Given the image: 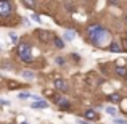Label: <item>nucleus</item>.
<instances>
[{
	"label": "nucleus",
	"mask_w": 127,
	"mask_h": 124,
	"mask_svg": "<svg viewBox=\"0 0 127 124\" xmlns=\"http://www.w3.org/2000/svg\"><path fill=\"white\" fill-rule=\"evenodd\" d=\"M84 39L87 43L96 47V48H106L108 43L113 41V32L109 28L98 21L89 23L84 29Z\"/></svg>",
	"instance_id": "obj_1"
},
{
	"label": "nucleus",
	"mask_w": 127,
	"mask_h": 124,
	"mask_svg": "<svg viewBox=\"0 0 127 124\" xmlns=\"http://www.w3.org/2000/svg\"><path fill=\"white\" fill-rule=\"evenodd\" d=\"M15 47H16L15 48V55H16V58H18L21 63H24V65H34L35 63L34 45H32V42L29 41L28 37L19 39V42L16 43Z\"/></svg>",
	"instance_id": "obj_2"
},
{
	"label": "nucleus",
	"mask_w": 127,
	"mask_h": 124,
	"mask_svg": "<svg viewBox=\"0 0 127 124\" xmlns=\"http://www.w3.org/2000/svg\"><path fill=\"white\" fill-rule=\"evenodd\" d=\"M52 102L55 103L56 108L61 110V111H72V110H74L72 102L64 95V93H60V92L53 93V95H52Z\"/></svg>",
	"instance_id": "obj_3"
},
{
	"label": "nucleus",
	"mask_w": 127,
	"mask_h": 124,
	"mask_svg": "<svg viewBox=\"0 0 127 124\" xmlns=\"http://www.w3.org/2000/svg\"><path fill=\"white\" fill-rule=\"evenodd\" d=\"M16 16L15 0H0V19H10Z\"/></svg>",
	"instance_id": "obj_4"
},
{
	"label": "nucleus",
	"mask_w": 127,
	"mask_h": 124,
	"mask_svg": "<svg viewBox=\"0 0 127 124\" xmlns=\"http://www.w3.org/2000/svg\"><path fill=\"white\" fill-rule=\"evenodd\" d=\"M53 36H55V32H53L52 29H42V28H37V29L34 31L35 41L40 42L42 45H48V43H52Z\"/></svg>",
	"instance_id": "obj_5"
},
{
	"label": "nucleus",
	"mask_w": 127,
	"mask_h": 124,
	"mask_svg": "<svg viewBox=\"0 0 127 124\" xmlns=\"http://www.w3.org/2000/svg\"><path fill=\"white\" fill-rule=\"evenodd\" d=\"M111 74L114 76V78L127 82V66L126 65H119V63H114L113 68H111Z\"/></svg>",
	"instance_id": "obj_6"
},
{
	"label": "nucleus",
	"mask_w": 127,
	"mask_h": 124,
	"mask_svg": "<svg viewBox=\"0 0 127 124\" xmlns=\"http://www.w3.org/2000/svg\"><path fill=\"white\" fill-rule=\"evenodd\" d=\"M53 87L56 89V92H60V93H69L71 92V85H69V82L66 81V79H61V78H58V79H53Z\"/></svg>",
	"instance_id": "obj_7"
},
{
	"label": "nucleus",
	"mask_w": 127,
	"mask_h": 124,
	"mask_svg": "<svg viewBox=\"0 0 127 124\" xmlns=\"http://www.w3.org/2000/svg\"><path fill=\"white\" fill-rule=\"evenodd\" d=\"M82 116H84V119H89V121L95 123V121H100V115L95 111L93 108H87L84 113H82Z\"/></svg>",
	"instance_id": "obj_8"
},
{
	"label": "nucleus",
	"mask_w": 127,
	"mask_h": 124,
	"mask_svg": "<svg viewBox=\"0 0 127 124\" xmlns=\"http://www.w3.org/2000/svg\"><path fill=\"white\" fill-rule=\"evenodd\" d=\"M106 50H108V52H111V53H122V45H121V41H116V39H113V41L108 43Z\"/></svg>",
	"instance_id": "obj_9"
},
{
	"label": "nucleus",
	"mask_w": 127,
	"mask_h": 124,
	"mask_svg": "<svg viewBox=\"0 0 127 124\" xmlns=\"http://www.w3.org/2000/svg\"><path fill=\"white\" fill-rule=\"evenodd\" d=\"M105 98H106V102H109V103H121V100L124 98L122 97V93H119V92H109V93H106L105 95Z\"/></svg>",
	"instance_id": "obj_10"
},
{
	"label": "nucleus",
	"mask_w": 127,
	"mask_h": 124,
	"mask_svg": "<svg viewBox=\"0 0 127 124\" xmlns=\"http://www.w3.org/2000/svg\"><path fill=\"white\" fill-rule=\"evenodd\" d=\"M52 45L55 47L56 50H64V47H66V41L63 37H60V36H53V39H52Z\"/></svg>",
	"instance_id": "obj_11"
},
{
	"label": "nucleus",
	"mask_w": 127,
	"mask_h": 124,
	"mask_svg": "<svg viewBox=\"0 0 127 124\" xmlns=\"http://www.w3.org/2000/svg\"><path fill=\"white\" fill-rule=\"evenodd\" d=\"M21 2V5L24 6V8H28V10H31V11H35V10L39 8V0H19Z\"/></svg>",
	"instance_id": "obj_12"
},
{
	"label": "nucleus",
	"mask_w": 127,
	"mask_h": 124,
	"mask_svg": "<svg viewBox=\"0 0 127 124\" xmlns=\"http://www.w3.org/2000/svg\"><path fill=\"white\" fill-rule=\"evenodd\" d=\"M48 106H50V103L47 102V100H35V102H32L31 108L32 110H45V108H48Z\"/></svg>",
	"instance_id": "obj_13"
},
{
	"label": "nucleus",
	"mask_w": 127,
	"mask_h": 124,
	"mask_svg": "<svg viewBox=\"0 0 127 124\" xmlns=\"http://www.w3.org/2000/svg\"><path fill=\"white\" fill-rule=\"evenodd\" d=\"M55 65L58 66V68H66V66H68V58H66L64 55H56L55 56Z\"/></svg>",
	"instance_id": "obj_14"
},
{
	"label": "nucleus",
	"mask_w": 127,
	"mask_h": 124,
	"mask_svg": "<svg viewBox=\"0 0 127 124\" xmlns=\"http://www.w3.org/2000/svg\"><path fill=\"white\" fill-rule=\"evenodd\" d=\"M63 39H64L66 42H71L76 39V31L74 29H66L64 32H63Z\"/></svg>",
	"instance_id": "obj_15"
},
{
	"label": "nucleus",
	"mask_w": 127,
	"mask_h": 124,
	"mask_svg": "<svg viewBox=\"0 0 127 124\" xmlns=\"http://www.w3.org/2000/svg\"><path fill=\"white\" fill-rule=\"evenodd\" d=\"M19 74H21L23 79H28V81L35 79V73L34 71H29V69H23V71H19Z\"/></svg>",
	"instance_id": "obj_16"
},
{
	"label": "nucleus",
	"mask_w": 127,
	"mask_h": 124,
	"mask_svg": "<svg viewBox=\"0 0 127 124\" xmlns=\"http://www.w3.org/2000/svg\"><path fill=\"white\" fill-rule=\"evenodd\" d=\"M0 68L5 69V71H11V69H15V65L10 60H3V61H0Z\"/></svg>",
	"instance_id": "obj_17"
},
{
	"label": "nucleus",
	"mask_w": 127,
	"mask_h": 124,
	"mask_svg": "<svg viewBox=\"0 0 127 124\" xmlns=\"http://www.w3.org/2000/svg\"><path fill=\"white\" fill-rule=\"evenodd\" d=\"M69 60H71L72 63H76V65H81V61H82V56L79 55V53H69Z\"/></svg>",
	"instance_id": "obj_18"
},
{
	"label": "nucleus",
	"mask_w": 127,
	"mask_h": 124,
	"mask_svg": "<svg viewBox=\"0 0 127 124\" xmlns=\"http://www.w3.org/2000/svg\"><path fill=\"white\" fill-rule=\"evenodd\" d=\"M121 45H122V53H127V29L122 32L121 37Z\"/></svg>",
	"instance_id": "obj_19"
},
{
	"label": "nucleus",
	"mask_w": 127,
	"mask_h": 124,
	"mask_svg": "<svg viewBox=\"0 0 127 124\" xmlns=\"http://www.w3.org/2000/svg\"><path fill=\"white\" fill-rule=\"evenodd\" d=\"M8 37L10 39H11V43H13V45H16V43H18L19 42V37H18V34H16V32H8Z\"/></svg>",
	"instance_id": "obj_20"
},
{
	"label": "nucleus",
	"mask_w": 127,
	"mask_h": 124,
	"mask_svg": "<svg viewBox=\"0 0 127 124\" xmlns=\"http://www.w3.org/2000/svg\"><path fill=\"white\" fill-rule=\"evenodd\" d=\"M18 98H19V100H26V98H31V92H28V90H21V92L18 93Z\"/></svg>",
	"instance_id": "obj_21"
},
{
	"label": "nucleus",
	"mask_w": 127,
	"mask_h": 124,
	"mask_svg": "<svg viewBox=\"0 0 127 124\" xmlns=\"http://www.w3.org/2000/svg\"><path fill=\"white\" fill-rule=\"evenodd\" d=\"M105 111L108 113L109 116H118V108H114V106H106Z\"/></svg>",
	"instance_id": "obj_22"
},
{
	"label": "nucleus",
	"mask_w": 127,
	"mask_h": 124,
	"mask_svg": "<svg viewBox=\"0 0 127 124\" xmlns=\"http://www.w3.org/2000/svg\"><path fill=\"white\" fill-rule=\"evenodd\" d=\"M31 19H32L34 23H39V24L42 23V18H40V15H39L37 11H32V13H31Z\"/></svg>",
	"instance_id": "obj_23"
},
{
	"label": "nucleus",
	"mask_w": 127,
	"mask_h": 124,
	"mask_svg": "<svg viewBox=\"0 0 127 124\" xmlns=\"http://www.w3.org/2000/svg\"><path fill=\"white\" fill-rule=\"evenodd\" d=\"M113 124H127V119L119 118V116H114V118H113Z\"/></svg>",
	"instance_id": "obj_24"
},
{
	"label": "nucleus",
	"mask_w": 127,
	"mask_h": 124,
	"mask_svg": "<svg viewBox=\"0 0 127 124\" xmlns=\"http://www.w3.org/2000/svg\"><path fill=\"white\" fill-rule=\"evenodd\" d=\"M63 6H64V8L68 10V11H76V6L72 5L71 2H64V3H63Z\"/></svg>",
	"instance_id": "obj_25"
},
{
	"label": "nucleus",
	"mask_w": 127,
	"mask_h": 124,
	"mask_svg": "<svg viewBox=\"0 0 127 124\" xmlns=\"http://www.w3.org/2000/svg\"><path fill=\"white\" fill-rule=\"evenodd\" d=\"M76 124H92V121H89V119H76Z\"/></svg>",
	"instance_id": "obj_26"
},
{
	"label": "nucleus",
	"mask_w": 127,
	"mask_h": 124,
	"mask_svg": "<svg viewBox=\"0 0 127 124\" xmlns=\"http://www.w3.org/2000/svg\"><path fill=\"white\" fill-rule=\"evenodd\" d=\"M19 84L18 82H8V89H18Z\"/></svg>",
	"instance_id": "obj_27"
},
{
	"label": "nucleus",
	"mask_w": 127,
	"mask_h": 124,
	"mask_svg": "<svg viewBox=\"0 0 127 124\" xmlns=\"http://www.w3.org/2000/svg\"><path fill=\"white\" fill-rule=\"evenodd\" d=\"M0 105H2V106H8V105H10V102H8V100H3V98H0Z\"/></svg>",
	"instance_id": "obj_28"
},
{
	"label": "nucleus",
	"mask_w": 127,
	"mask_h": 124,
	"mask_svg": "<svg viewBox=\"0 0 127 124\" xmlns=\"http://www.w3.org/2000/svg\"><path fill=\"white\" fill-rule=\"evenodd\" d=\"M119 2H121V0H106V3H109V5H118Z\"/></svg>",
	"instance_id": "obj_29"
},
{
	"label": "nucleus",
	"mask_w": 127,
	"mask_h": 124,
	"mask_svg": "<svg viewBox=\"0 0 127 124\" xmlns=\"http://www.w3.org/2000/svg\"><path fill=\"white\" fill-rule=\"evenodd\" d=\"M124 23L127 24V15H124Z\"/></svg>",
	"instance_id": "obj_30"
},
{
	"label": "nucleus",
	"mask_w": 127,
	"mask_h": 124,
	"mask_svg": "<svg viewBox=\"0 0 127 124\" xmlns=\"http://www.w3.org/2000/svg\"><path fill=\"white\" fill-rule=\"evenodd\" d=\"M21 124H29V123H26V121H23V123H21Z\"/></svg>",
	"instance_id": "obj_31"
},
{
	"label": "nucleus",
	"mask_w": 127,
	"mask_h": 124,
	"mask_svg": "<svg viewBox=\"0 0 127 124\" xmlns=\"http://www.w3.org/2000/svg\"><path fill=\"white\" fill-rule=\"evenodd\" d=\"M0 50H2V48H0Z\"/></svg>",
	"instance_id": "obj_32"
},
{
	"label": "nucleus",
	"mask_w": 127,
	"mask_h": 124,
	"mask_svg": "<svg viewBox=\"0 0 127 124\" xmlns=\"http://www.w3.org/2000/svg\"><path fill=\"white\" fill-rule=\"evenodd\" d=\"M11 124H13V123H11Z\"/></svg>",
	"instance_id": "obj_33"
}]
</instances>
